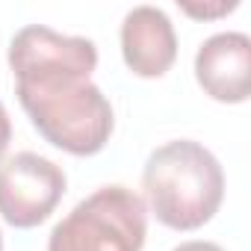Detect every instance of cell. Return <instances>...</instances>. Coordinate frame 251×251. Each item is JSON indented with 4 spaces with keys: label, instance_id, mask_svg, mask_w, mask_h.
<instances>
[{
    "label": "cell",
    "instance_id": "9",
    "mask_svg": "<svg viewBox=\"0 0 251 251\" xmlns=\"http://www.w3.org/2000/svg\"><path fill=\"white\" fill-rule=\"evenodd\" d=\"M0 251H3V233H0Z\"/></svg>",
    "mask_w": 251,
    "mask_h": 251
},
{
    "label": "cell",
    "instance_id": "2",
    "mask_svg": "<svg viewBox=\"0 0 251 251\" xmlns=\"http://www.w3.org/2000/svg\"><path fill=\"white\" fill-rule=\"evenodd\" d=\"M142 189L166 227L195 230L219 213L225 172L201 142L175 139L151 151L142 169Z\"/></svg>",
    "mask_w": 251,
    "mask_h": 251
},
{
    "label": "cell",
    "instance_id": "3",
    "mask_svg": "<svg viewBox=\"0 0 251 251\" xmlns=\"http://www.w3.org/2000/svg\"><path fill=\"white\" fill-rule=\"evenodd\" d=\"M148 210L142 195L112 183L83 198L48 236V251H142Z\"/></svg>",
    "mask_w": 251,
    "mask_h": 251
},
{
    "label": "cell",
    "instance_id": "4",
    "mask_svg": "<svg viewBox=\"0 0 251 251\" xmlns=\"http://www.w3.org/2000/svg\"><path fill=\"white\" fill-rule=\"evenodd\" d=\"M65 172L33 151H21L0 163V216L12 227L42 225L65 195Z\"/></svg>",
    "mask_w": 251,
    "mask_h": 251
},
{
    "label": "cell",
    "instance_id": "8",
    "mask_svg": "<svg viewBox=\"0 0 251 251\" xmlns=\"http://www.w3.org/2000/svg\"><path fill=\"white\" fill-rule=\"evenodd\" d=\"M172 251H225V248L216 245V242H207V239H189V242H180Z\"/></svg>",
    "mask_w": 251,
    "mask_h": 251
},
{
    "label": "cell",
    "instance_id": "1",
    "mask_svg": "<svg viewBox=\"0 0 251 251\" xmlns=\"http://www.w3.org/2000/svg\"><path fill=\"white\" fill-rule=\"evenodd\" d=\"M9 68L21 106L53 148L74 157H92L106 148L115 115L106 95L89 80L98 68L92 39L30 24L9 42Z\"/></svg>",
    "mask_w": 251,
    "mask_h": 251
},
{
    "label": "cell",
    "instance_id": "5",
    "mask_svg": "<svg viewBox=\"0 0 251 251\" xmlns=\"http://www.w3.org/2000/svg\"><path fill=\"white\" fill-rule=\"evenodd\" d=\"M198 86L222 103H242L251 92V39L245 33H216L195 53Z\"/></svg>",
    "mask_w": 251,
    "mask_h": 251
},
{
    "label": "cell",
    "instance_id": "7",
    "mask_svg": "<svg viewBox=\"0 0 251 251\" xmlns=\"http://www.w3.org/2000/svg\"><path fill=\"white\" fill-rule=\"evenodd\" d=\"M9 139H12V118H9L6 106L0 103V157L6 154V148H9Z\"/></svg>",
    "mask_w": 251,
    "mask_h": 251
},
{
    "label": "cell",
    "instance_id": "6",
    "mask_svg": "<svg viewBox=\"0 0 251 251\" xmlns=\"http://www.w3.org/2000/svg\"><path fill=\"white\" fill-rule=\"evenodd\" d=\"M121 56L136 77H163L177 59V36L157 6H133L121 21Z\"/></svg>",
    "mask_w": 251,
    "mask_h": 251
}]
</instances>
